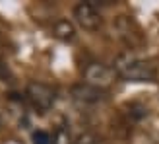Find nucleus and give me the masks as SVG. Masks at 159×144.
<instances>
[{"instance_id": "7ed1b4c3", "label": "nucleus", "mask_w": 159, "mask_h": 144, "mask_svg": "<svg viewBox=\"0 0 159 144\" xmlns=\"http://www.w3.org/2000/svg\"><path fill=\"white\" fill-rule=\"evenodd\" d=\"M116 72L115 68H111L107 65H101V62H91L84 68V80L85 84H89L93 88H99V90H105L111 84L115 82Z\"/></svg>"}, {"instance_id": "39448f33", "label": "nucleus", "mask_w": 159, "mask_h": 144, "mask_svg": "<svg viewBox=\"0 0 159 144\" xmlns=\"http://www.w3.org/2000/svg\"><path fill=\"white\" fill-rule=\"evenodd\" d=\"M72 98L84 105H95V103H101L105 99V92L89 84H76L72 88Z\"/></svg>"}, {"instance_id": "f03ea898", "label": "nucleus", "mask_w": 159, "mask_h": 144, "mask_svg": "<svg viewBox=\"0 0 159 144\" xmlns=\"http://www.w3.org/2000/svg\"><path fill=\"white\" fill-rule=\"evenodd\" d=\"M25 95L31 105L37 111H41V113L52 109L54 101H57V90L43 82H29L25 86Z\"/></svg>"}, {"instance_id": "9b49d317", "label": "nucleus", "mask_w": 159, "mask_h": 144, "mask_svg": "<svg viewBox=\"0 0 159 144\" xmlns=\"http://www.w3.org/2000/svg\"><path fill=\"white\" fill-rule=\"evenodd\" d=\"M0 78H2V80H10L12 78V72L8 70L6 62H2V60H0Z\"/></svg>"}, {"instance_id": "f257e3e1", "label": "nucleus", "mask_w": 159, "mask_h": 144, "mask_svg": "<svg viewBox=\"0 0 159 144\" xmlns=\"http://www.w3.org/2000/svg\"><path fill=\"white\" fill-rule=\"evenodd\" d=\"M115 72L126 82H153L157 76V68L152 62L136 57L130 51L120 53L115 59Z\"/></svg>"}, {"instance_id": "6e6552de", "label": "nucleus", "mask_w": 159, "mask_h": 144, "mask_svg": "<svg viewBox=\"0 0 159 144\" xmlns=\"http://www.w3.org/2000/svg\"><path fill=\"white\" fill-rule=\"evenodd\" d=\"M52 144H74V138H72V134H70L68 127L60 125L58 129L54 131V134H52Z\"/></svg>"}, {"instance_id": "1a4fd4ad", "label": "nucleus", "mask_w": 159, "mask_h": 144, "mask_svg": "<svg viewBox=\"0 0 159 144\" xmlns=\"http://www.w3.org/2000/svg\"><path fill=\"white\" fill-rule=\"evenodd\" d=\"M74 144H101V138L95 132H82L78 138H74Z\"/></svg>"}, {"instance_id": "0eeeda50", "label": "nucleus", "mask_w": 159, "mask_h": 144, "mask_svg": "<svg viewBox=\"0 0 159 144\" xmlns=\"http://www.w3.org/2000/svg\"><path fill=\"white\" fill-rule=\"evenodd\" d=\"M52 35L64 43L76 41V27L70 20H58L52 23Z\"/></svg>"}, {"instance_id": "423d86ee", "label": "nucleus", "mask_w": 159, "mask_h": 144, "mask_svg": "<svg viewBox=\"0 0 159 144\" xmlns=\"http://www.w3.org/2000/svg\"><path fill=\"white\" fill-rule=\"evenodd\" d=\"M115 27L118 31V35H120L126 43H130V45H136L140 43V33H138V27H136V23H134L130 18H126V16H120V18L116 20L115 23Z\"/></svg>"}, {"instance_id": "20e7f679", "label": "nucleus", "mask_w": 159, "mask_h": 144, "mask_svg": "<svg viewBox=\"0 0 159 144\" xmlns=\"http://www.w3.org/2000/svg\"><path fill=\"white\" fill-rule=\"evenodd\" d=\"M74 18L78 26L85 31H97L101 27V14L97 12L95 4L91 2H80L74 6Z\"/></svg>"}, {"instance_id": "9d476101", "label": "nucleus", "mask_w": 159, "mask_h": 144, "mask_svg": "<svg viewBox=\"0 0 159 144\" xmlns=\"http://www.w3.org/2000/svg\"><path fill=\"white\" fill-rule=\"evenodd\" d=\"M33 144H52V137L47 131H35L33 132Z\"/></svg>"}]
</instances>
